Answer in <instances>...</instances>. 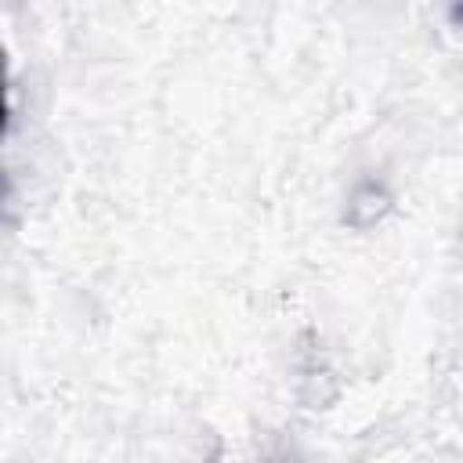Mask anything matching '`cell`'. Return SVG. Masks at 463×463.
<instances>
[]
</instances>
